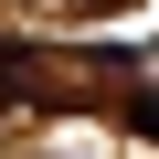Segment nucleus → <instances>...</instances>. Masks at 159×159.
I'll return each instance as SVG.
<instances>
[{"label":"nucleus","instance_id":"nucleus-1","mask_svg":"<svg viewBox=\"0 0 159 159\" xmlns=\"http://www.w3.org/2000/svg\"><path fill=\"white\" fill-rule=\"evenodd\" d=\"M0 96H32V106H53L64 85H53V64H43L32 43H0Z\"/></svg>","mask_w":159,"mask_h":159},{"label":"nucleus","instance_id":"nucleus-2","mask_svg":"<svg viewBox=\"0 0 159 159\" xmlns=\"http://www.w3.org/2000/svg\"><path fill=\"white\" fill-rule=\"evenodd\" d=\"M127 127H138V138H159V85H148V96H127Z\"/></svg>","mask_w":159,"mask_h":159},{"label":"nucleus","instance_id":"nucleus-3","mask_svg":"<svg viewBox=\"0 0 159 159\" xmlns=\"http://www.w3.org/2000/svg\"><path fill=\"white\" fill-rule=\"evenodd\" d=\"M85 11H117V0H85Z\"/></svg>","mask_w":159,"mask_h":159}]
</instances>
